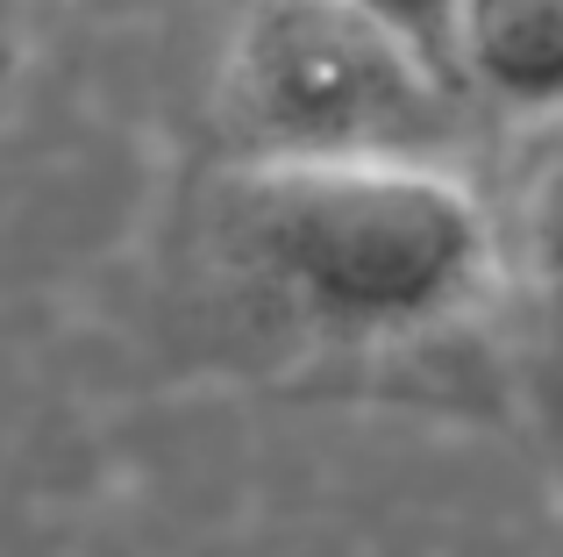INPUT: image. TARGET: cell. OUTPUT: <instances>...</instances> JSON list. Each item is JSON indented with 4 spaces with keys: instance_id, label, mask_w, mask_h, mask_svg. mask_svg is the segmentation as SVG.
Masks as SVG:
<instances>
[{
    "instance_id": "1",
    "label": "cell",
    "mask_w": 563,
    "mask_h": 557,
    "mask_svg": "<svg viewBox=\"0 0 563 557\" xmlns=\"http://www.w3.org/2000/svg\"><path fill=\"white\" fill-rule=\"evenodd\" d=\"M243 272L329 336H428L493 278V222L442 157H243L229 186Z\"/></svg>"
},
{
    "instance_id": "2",
    "label": "cell",
    "mask_w": 563,
    "mask_h": 557,
    "mask_svg": "<svg viewBox=\"0 0 563 557\" xmlns=\"http://www.w3.org/2000/svg\"><path fill=\"white\" fill-rule=\"evenodd\" d=\"M450 79L350 0H257L229 51L243 157H435L456 129Z\"/></svg>"
},
{
    "instance_id": "3",
    "label": "cell",
    "mask_w": 563,
    "mask_h": 557,
    "mask_svg": "<svg viewBox=\"0 0 563 557\" xmlns=\"http://www.w3.org/2000/svg\"><path fill=\"white\" fill-rule=\"evenodd\" d=\"M464 94L563 114V0H464Z\"/></svg>"
},
{
    "instance_id": "4",
    "label": "cell",
    "mask_w": 563,
    "mask_h": 557,
    "mask_svg": "<svg viewBox=\"0 0 563 557\" xmlns=\"http://www.w3.org/2000/svg\"><path fill=\"white\" fill-rule=\"evenodd\" d=\"M521 258H528V286H536L542 321L563 336V114L521 194Z\"/></svg>"
},
{
    "instance_id": "5",
    "label": "cell",
    "mask_w": 563,
    "mask_h": 557,
    "mask_svg": "<svg viewBox=\"0 0 563 557\" xmlns=\"http://www.w3.org/2000/svg\"><path fill=\"white\" fill-rule=\"evenodd\" d=\"M350 8L364 22H378L393 43H407L435 79H450L464 94V0H350Z\"/></svg>"
},
{
    "instance_id": "6",
    "label": "cell",
    "mask_w": 563,
    "mask_h": 557,
    "mask_svg": "<svg viewBox=\"0 0 563 557\" xmlns=\"http://www.w3.org/2000/svg\"><path fill=\"white\" fill-rule=\"evenodd\" d=\"M0 22H8V0H0Z\"/></svg>"
}]
</instances>
